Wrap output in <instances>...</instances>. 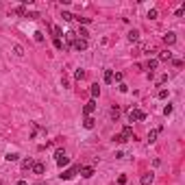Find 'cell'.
<instances>
[{"label": "cell", "mask_w": 185, "mask_h": 185, "mask_svg": "<svg viewBox=\"0 0 185 185\" xmlns=\"http://www.w3.org/2000/svg\"><path fill=\"white\" fill-rule=\"evenodd\" d=\"M54 159H57V166H59V168H63V166L70 163V159H68V155H65V150H61V148L54 153Z\"/></svg>", "instance_id": "cell-1"}, {"label": "cell", "mask_w": 185, "mask_h": 185, "mask_svg": "<svg viewBox=\"0 0 185 185\" xmlns=\"http://www.w3.org/2000/svg\"><path fill=\"white\" fill-rule=\"evenodd\" d=\"M137 120H146V113L142 109H131L128 111V122H137Z\"/></svg>", "instance_id": "cell-2"}, {"label": "cell", "mask_w": 185, "mask_h": 185, "mask_svg": "<svg viewBox=\"0 0 185 185\" xmlns=\"http://www.w3.org/2000/svg\"><path fill=\"white\" fill-rule=\"evenodd\" d=\"M72 48L78 50V52H83V50H87V39H74V44H72Z\"/></svg>", "instance_id": "cell-3"}, {"label": "cell", "mask_w": 185, "mask_h": 185, "mask_svg": "<svg viewBox=\"0 0 185 185\" xmlns=\"http://www.w3.org/2000/svg\"><path fill=\"white\" fill-rule=\"evenodd\" d=\"M78 170H81V166H74V168H70V170H65V172H63V174H59V176H61V179H63V181H70V179H72V176H74V174H76V172H78Z\"/></svg>", "instance_id": "cell-4"}, {"label": "cell", "mask_w": 185, "mask_h": 185, "mask_svg": "<svg viewBox=\"0 0 185 185\" xmlns=\"http://www.w3.org/2000/svg\"><path fill=\"white\" fill-rule=\"evenodd\" d=\"M120 135H122V139H124V142H128V139H131L133 137V126H124V128H122V133H120Z\"/></svg>", "instance_id": "cell-5"}, {"label": "cell", "mask_w": 185, "mask_h": 185, "mask_svg": "<svg viewBox=\"0 0 185 185\" xmlns=\"http://www.w3.org/2000/svg\"><path fill=\"white\" fill-rule=\"evenodd\" d=\"M94 109H96V103H94V100H89L85 107H83V113H85V115H92V113H94Z\"/></svg>", "instance_id": "cell-6"}, {"label": "cell", "mask_w": 185, "mask_h": 185, "mask_svg": "<svg viewBox=\"0 0 185 185\" xmlns=\"http://www.w3.org/2000/svg\"><path fill=\"white\" fill-rule=\"evenodd\" d=\"M31 170H33V174H44V172H46V166L44 163H33Z\"/></svg>", "instance_id": "cell-7"}, {"label": "cell", "mask_w": 185, "mask_h": 185, "mask_svg": "<svg viewBox=\"0 0 185 185\" xmlns=\"http://www.w3.org/2000/svg\"><path fill=\"white\" fill-rule=\"evenodd\" d=\"M163 42H166V46H172V44L176 42V35H174V33H166V35H163Z\"/></svg>", "instance_id": "cell-8"}, {"label": "cell", "mask_w": 185, "mask_h": 185, "mask_svg": "<svg viewBox=\"0 0 185 185\" xmlns=\"http://www.w3.org/2000/svg\"><path fill=\"white\" fill-rule=\"evenodd\" d=\"M81 176H85V179H92V176H94V168H92V166H87V168H81Z\"/></svg>", "instance_id": "cell-9"}, {"label": "cell", "mask_w": 185, "mask_h": 185, "mask_svg": "<svg viewBox=\"0 0 185 185\" xmlns=\"http://www.w3.org/2000/svg\"><path fill=\"white\" fill-rule=\"evenodd\" d=\"M157 65H159V61H157V59H148V63H146V68L150 70V74H153V72L157 70Z\"/></svg>", "instance_id": "cell-10"}, {"label": "cell", "mask_w": 185, "mask_h": 185, "mask_svg": "<svg viewBox=\"0 0 185 185\" xmlns=\"http://www.w3.org/2000/svg\"><path fill=\"white\" fill-rule=\"evenodd\" d=\"M153 183V172H146V174H142V185H150Z\"/></svg>", "instance_id": "cell-11"}, {"label": "cell", "mask_w": 185, "mask_h": 185, "mask_svg": "<svg viewBox=\"0 0 185 185\" xmlns=\"http://www.w3.org/2000/svg\"><path fill=\"white\" fill-rule=\"evenodd\" d=\"M105 83H107V85L113 83V70H105Z\"/></svg>", "instance_id": "cell-12"}, {"label": "cell", "mask_w": 185, "mask_h": 185, "mask_svg": "<svg viewBox=\"0 0 185 185\" xmlns=\"http://www.w3.org/2000/svg\"><path fill=\"white\" fill-rule=\"evenodd\" d=\"M126 37H128V42H139V31H135V29H133V31L128 33Z\"/></svg>", "instance_id": "cell-13"}, {"label": "cell", "mask_w": 185, "mask_h": 185, "mask_svg": "<svg viewBox=\"0 0 185 185\" xmlns=\"http://www.w3.org/2000/svg\"><path fill=\"white\" fill-rule=\"evenodd\" d=\"M83 126H85V128H94V118H92V115H85V120H83Z\"/></svg>", "instance_id": "cell-14"}, {"label": "cell", "mask_w": 185, "mask_h": 185, "mask_svg": "<svg viewBox=\"0 0 185 185\" xmlns=\"http://www.w3.org/2000/svg\"><path fill=\"white\" fill-rule=\"evenodd\" d=\"M159 59L161 61H172V52H170V50H163V52L159 54Z\"/></svg>", "instance_id": "cell-15"}, {"label": "cell", "mask_w": 185, "mask_h": 185, "mask_svg": "<svg viewBox=\"0 0 185 185\" xmlns=\"http://www.w3.org/2000/svg\"><path fill=\"white\" fill-rule=\"evenodd\" d=\"M13 52L18 54V57H24V48H22L20 44H13Z\"/></svg>", "instance_id": "cell-16"}, {"label": "cell", "mask_w": 185, "mask_h": 185, "mask_svg": "<svg viewBox=\"0 0 185 185\" xmlns=\"http://www.w3.org/2000/svg\"><path fill=\"white\" fill-rule=\"evenodd\" d=\"M89 92H92V98H98V96H100V87H98V83H96V85H92V89H89Z\"/></svg>", "instance_id": "cell-17"}, {"label": "cell", "mask_w": 185, "mask_h": 185, "mask_svg": "<svg viewBox=\"0 0 185 185\" xmlns=\"http://www.w3.org/2000/svg\"><path fill=\"white\" fill-rule=\"evenodd\" d=\"M33 163H35L33 159H24V161H22V168H24V170H31V168H33Z\"/></svg>", "instance_id": "cell-18"}, {"label": "cell", "mask_w": 185, "mask_h": 185, "mask_svg": "<svg viewBox=\"0 0 185 185\" xmlns=\"http://www.w3.org/2000/svg\"><path fill=\"white\" fill-rule=\"evenodd\" d=\"M52 33H54V39H61V35H63L61 26H52Z\"/></svg>", "instance_id": "cell-19"}, {"label": "cell", "mask_w": 185, "mask_h": 185, "mask_svg": "<svg viewBox=\"0 0 185 185\" xmlns=\"http://www.w3.org/2000/svg\"><path fill=\"white\" fill-rule=\"evenodd\" d=\"M4 159H7V161H18L20 155H18V153H7V157H4Z\"/></svg>", "instance_id": "cell-20"}, {"label": "cell", "mask_w": 185, "mask_h": 185, "mask_svg": "<svg viewBox=\"0 0 185 185\" xmlns=\"http://www.w3.org/2000/svg\"><path fill=\"white\" fill-rule=\"evenodd\" d=\"M61 18H63L65 22H70V20H74L76 15H72V13H68V11H63V13H61Z\"/></svg>", "instance_id": "cell-21"}, {"label": "cell", "mask_w": 185, "mask_h": 185, "mask_svg": "<svg viewBox=\"0 0 185 185\" xmlns=\"http://www.w3.org/2000/svg\"><path fill=\"white\" fill-rule=\"evenodd\" d=\"M74 78H76V81H83V78H85V72H83V70H76V72H74Z\"/></svg>", "instance_id": "cell-22"}, {"label": "cell", "mask_w": 185, "mask_h": 185, "mask_svg": "<svg viewBox=\"0 0 185 185\" xmlns=\"http://www.w3.org/2000/svg\"><path fill=\"white\" fill-rule=\"evenodd\" d=\"M157 135H159V131H150V133H148V142L153 144L155 139H157Z\"/></svg>", "instance_id": "cell-23"}, {"label": "cell", "mask_w": 185, "mask_h": 185, "mask_svg": "<svg viewBox=\"0 0 185 185\" xmlns=\"http://www.w3.org/2000/svg\"><path fill=\"white\" fill-rule=\"evenodd\" d=\"M157 96H159L161 100H163V98H168V96H170V92H168V89H159V94H157Z\"/></svg>", "instance_id": "cell-24"}, {"label": "cell", "mask_w": 185, "mask_h": 185, "mask_svg": "<svg viewBox=\"0 0 185 185\" xmlns=\"http://www.w3.org/2000/svg\"><path fill=\"white\" fill-rule=\"evenodd\" d=\"M157 15H159V11H157V9H150L148 11V18L150 20H157Z\"/></svg>", "instance_id": "cell-25"}, {"label": "cell", "mask_w": 185, "mask_h": 185, "mask_svg": "<svg viewBox=\"0 0 185 185\" xmlns=\"http://www.w3.org/2000/svg\"><path fill=\"white\" fill-rule=\"evenodd\" d=\"M111 118H113V120H118V118H120V109H118V107L111 109Z\"/></svg>", "instance_id": "cell-26"}, {"label": "cell", "mask_w": 185, "mask_h": 185, "mask_svg": "<svg viewBox=\"0 0 185 185\" xmlns=\"http://www.w3.org/2000/svg\"><path fill=\"white\" fill-rule=\"evenodd\" d=\"M33 35H35V42H39V44L44 42V35H42V33H39V31H35V33H33Z\"/></svg>", "instance_id": "cell-27"}, {"label": "cell", "mask_w": 185, "mask_h": 185, "mask_svg": "<svg viewBox=\"0 0 185 185\" xmlns=\"http://www.w3.org/2000/svg\"><path fill=\"white\" fill-rule=\"evenodd\" d=\"M122 78H124L122 72H115V74H113V81H118V83H122Z\"/></svg>", "instance_id": "cell-28"}, {"label": "cell", "mask_w": 185, "mask_h": 185, "mask_svg": "<svg viewBox=\"0 0 185 185\" xmlns=\"http://www.w3.org/2000/svg\"><path fill=\"white\" fill-rule=\"evenodd\" d=\"M15 13H18V15H26V7H24V4L18 7V9H15Z\"/></svg>", "instance_id": "cell-29"}, {"label": "cell", "mask_w": 185, "mask_h": 185, "mask_svg": "<svg viewBox=\"0 0 185 185\" xmlns=\"http://www.w3.org/2000/svg\"><path fill=\"white\" fill-rule=\"evenodd\" d=\"M54 48L61 50V48H63V42H61V39H54Z\"/></svg>", "instance_id": "cell-30"}, {"label": "cell", "mask_w": 185, "mask_h": 185, "mask_svg": "<svg viewBox=\"0 0 185 185\" xmlns=\"http://www.w3.org/2000/svg\"><path fill=\"white\" fill-rule=\"evenodd\" d=\"M118 89H120V92H122V94H124V92H128V87L124 85V83H120V85H118Z\"/></svg>", "instance_id": "cell-31"}, {"label": "cell", "mask_w": 185, "mask_h": 185, "mask_svg": "<svg viewBox=\"0 0 185 185\" xmlns=\"http://www.w3.org/2000/svg\"><path fill=\"white\" fill-rule=\"evenodd\" d=\"M163 113H166V115H170V113H172V105H168V107H163Z\"/></svg>", "instance_id": "cell-32"}, {"label": "cell", "mask_w": 185, "mask_h": 185, "mask_svg": "<svg viewBox=\"0 0 185 185\" xmlns=\"http://www.w3.org/2000/svg\"><path fill=\"white\" fill-rule=\"evenodd\" d=\"M78 22H83V24H89V22H92V18H76Z\"/></svg>", "instance_id": "cell-33"}, {"label": "cell", "mask_w": 185, "mask_h": 185, "mask_svg": "<svg viewBox=\"0 0 185 185\" xmlns=\"http://www.w3.org/2000/svg\"><path fill=\"white\" fill-rule=\"evenodd\" d=\"M113 139H115V142H118V144H124V139H122V135H120V133H118V135H115Z\"/></svg>", "instance_id": "cell-34"}, {"label": "cell", "mask_w": 185, "mask_h": 185, "mask_svg": "<svg viewBox=\"0 0 185 185\" xmlns=\"http://www.w3.org/2000/svg\"><path fill=\"white\" fill-rule=\"evenodd\" d=\"M15 185H29V183H26V181H18V183H15Z\"/></svg>", "instance_id": "cell-35"}, {"label": "cell", "mask_w": 185, "mask_h": 185, "mask_svg": "<svg viewBox=\"0 0 185 185\" xmlns=\"http://www.w3.org/2000/svg\"><path fill=\"white\" fill-rule=\"evenodd\" d=\"M35 185H46V183H35Z\"/></svg>", "instance_id": "cell-36"}]
</instances>
